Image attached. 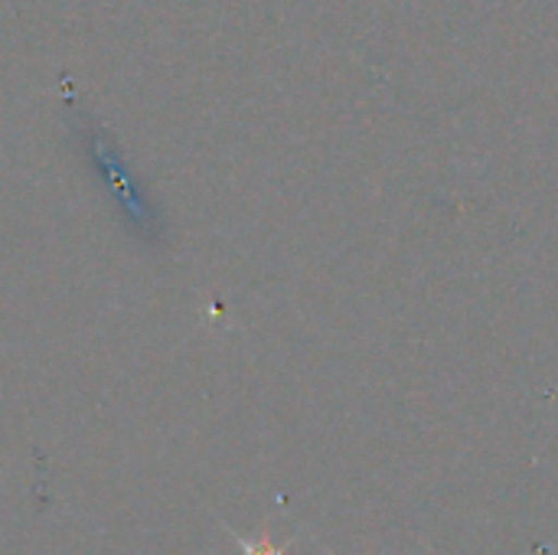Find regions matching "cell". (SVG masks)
<instances>
[{
	"label": "cell",
	"instance_id": "cell-1",
	"mask_svg": "<svg viewBox=\"0 0 558 555\" xmlns=\"http://www.w3.org/2000/svg\"><path fill=\"white\" fill-rule=\"evenodd\" d=\"M85 157L88 167L98 173V180L108 186V193H114V200L121 203V216L128 219V229L134 236H141L144 229H150V213H144V196L141 186L134 183L128 164L121 160V154L114 150V144L105 137V131H92L85 134Z\"/></svg>",
	"mask_w": 558,
	"mask_h": 555
},
{
	"label": "cell",
	"instance_id": "cell-2",
	"mask_svg": "<svg viewBox=\"0 0 558 555\" xmlns=\"http://www.w3.org/2000/svg\"><path fill=\"white\" fill-rule=\"evenodd\" d=\"M239 546H242V553L245 555H284L278 546H271L268 540H262V543H252V540H242L239 536Z\"/></svg>",
	"mask_w": 558,
	"mask_h": 555
}]
</instances>
